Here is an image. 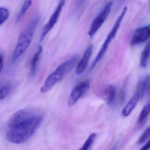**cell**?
Here are the masks:
<instances>
[{
  "label": "cell",
  "instance_id": "6da1fadb",
  "mask_svg": "<svg viewBox=\"0 0 150 150\" xmlns=\"http://www.w3.org/2000/svg\"><path fill=\"white\" fill-rule=\"evenodd\" d=\"M43 118L42 114L35 109L25 108L18 110L8 122L6 138L13 144L25 143L35 134Z\"/></svg>",
  "mask_w": 150,
  "mask_h": 150
},
{
  "label": "cell",
  "instance_id": "7a4b0ae2",
  "mask_svg": "<svg viewBox=\"0 0 150 150\" xmlns=\"http://www.w3.org/2000/svg\"><path fill=\"white\" fill-rule=\"evenodd\" d=\"M79 59V56L74 55L59 66L45 80L41 87V93H47L62 81L74 68Z\"/></svg>",
  "mask_w": 150,
  "mask_h": 150
},
{
  "label": "cell",
  "instance_id": "3957f363",
  "mask_svg": "<svg viewBox=\"0 0 150 150\" xmlns=\"http://www.w3.org/2000/svg\"><path fill=\"white\" fill-rule=\"evenodd\" d=\"M38 23V18L37 17L21 34L11 58L12 63L16 62L25 53L30 45Z\"/></svg>",
  "mask_w": 150,
  "mask_h": 150
},
{
  "label": "cell",
  "instance_id": "277c9868",
  "mask_svg": "<svg viewBox=\"0 0 150 150\" xmlns=\"http://www.w3.org/2000/svg\"><path fill=\"white\" fill-rule=\"evenodd\" d=\"M127 8L125 6L124 8L122 11L121 12L119 16L117 17L115 22L114 23L113 27L111 30L110 31L109 33L108 34L101 48L100 49V51L98 52L97 56L96 57L95 59L94 60L93 64L91 67V69H93V68L95 67L100 62L102 59L103 57V56L105 55V53L107 52L108 48L109 45L110 44L111 41L113 40V38L115 37V36L117 33V30L119 29L121 25V23L124 17L127 12Z\"/></svg>",
  "mask_w": 150,
  "mask_h": 150
},
{
  "label": "cell",
  "instance_id": "5b68a950",
  "mask_svg": "<svg viewBox=\"0 0 150 150\" xmlns=\"http://www.w3.org/2000/svg\"><path fill=\"white\" fill-rule=\"evenodd\" d=\"M112 4V1L107 2L101 11L93 21L88 31L89 37L93 38L102 26L110 13Z\"/></svg>",
  "mask_w": 150,
  "mask_h": 150
},
{
  "label": "cell",
  "instance_id": "8992f818",
  "mask_svg": "<svg viewBox=\"0 0 150 150\" xmlns=\"http://www.w3.org/2000/svg\"><path fill=\"white\" fill-rule=\"evenodd\" d=\"M90 87V81L86 80L81 81L73 88L69 96L68 105L69 107L73 106L84 94L86 93Z\"/></svg>",
  "mask_w": 150,
  "mask_h": 150
},
{
  "label": "cell",
  "instance_id": "52a82bcc",
  "mask_svg": "<svg viewBox=\"0 0 150 150\" xmlns=\"http://www.w3.org/2000/svg\"><path fill=\"white\" fill-rule=\"evenodd\" d=\"M65 1H60L56 8L54 13H52L48 21V23L45 25L41 35V41H42L47 34L51 31L57 22L59 17L61 13L63 7L65 4Z\"/></svg>",
  "mask_w": 150,
  "mask_h": 150
},
{
  "label": "cell",
  "instance_id": "ba28073f",
  "mask_svg": "<svg viewBox=\"0 0 150 150\" xmlns=\"http://www.w3.org/2000/svg\"><path fill=\"white\" fill-rule=\"evenodd\" d=\"M143 96L142 82H139L133 96L123 109L122 115L124 117L128 116L137 106L139 99Z\"/></svg>",
  "mask_w": 150,
  "mask_h": 150
},
{
  "label": "cell",
  "instance_id": "9c48e42d",
  "mask_svg": "<svg viewBox=\"0 0 150 150\" xmlns=\"http://www.w3.org/2000/svg\"><path fill=\"white\" fill-rule=\"evenodd\" d=\"M150 37V24L146 27L137 29L131 39V45H136L145 42Z\"/></svg>",
  "mask_w": 150,
  "mask_h": 150
},
{
  "label": "cell",
  "instance_id": "30bf717a",
  "mask_svg": "<svg viewBox=\"0 0 150 150\" xmlns=\"http://www.w3.org/2000/svg\"><path fill=\"white\" fill-rule=\"evenodd\" d=\"M93 46L92 44L90 45L87 47L82 58L77 65L75 71L76 75H80L86 70L93 52Z\"/></svg>",
  "mask_w": 150,
  "mask_h": 150
},
{
  "label": "cell",
  "instance_id": "8fae6325",
  "mask_svg": "<svg viewBox=\"0 0 150 150\" xmlns=\"http://www.w3.org/2000/svg\"><path fill=\"white\" fill-rule=\"evenodd\" d=\"M43 52V48L41 45L38 46L37 51L32 57L30 63V72L31 75H34L36 72L38 64Z\"/></svg>",
  "mask_w": 150,
  "mask_h": 150
},
{
  "label": "cell",
  "instance_id": "7c38bea8",
  "mask_svg": "<svg viewBox=\"0 0 150 150\" xmlns=\"http://www.w3.org/2000/svg\"><path fill=\"white\" fill-rule=\"evenodd\" d=\"M150 57V41L145 46L141 54L139 65L141 67L145 68L147 66Z\"/></svg>",
  "mask_w": 150,
  "mask_h": 150
},
{
  "label": "cell",
  "instance_id": "4fadbf2b",
  "mask_svg": "<svg viewBox=\"0 0 150 150\" xmlns=\"http://www.w3.org/2000/svg\"><path fill=\"white\" fill-rule=\"evenodd\" d=\"M106 101L108 104L112 105L114 104L116 99V89L113 86H109L105 91Z\"/></svg>",
  "mask_w": 150,
  "mask_h": 150
},
{
  "label": "cell",
  "instance_id": "5bb4252c",
  "mask_svg": "<svg viewBox=\"0 0 150 150\" xmlns=\"http://www.w3.org/2000/svg\"><path fill=\"white\" fill-rule=\"evenodd\" d=\"M150 113V100L148 101L144 106L139 114L138 118V123L139 124L143 123Z\"/></svg>",
  "mask_w": 150,
  "mask_h": 150
},
{
  "label": "cell",
  "instance_id": "9a60e30c",
  "mask_svg": "<svg viewBox=\"0 0 150 150\" xmlns=\"http://www.w3.org/2000/svg\"><path fill=\"white\" fill-rule=\"evenodd\" d=\"M32 1H24V3L21 8V10L19 12L17 17H16V22H19L21 19L23 17L24 15L26 13L28 9L29 8L30 6L32 4Z\"/></svg>",
  "mask_w": 150,
  "mask_h": 150
},
{
  "label": "cell",
  "instance_id": "2e32d148",
  "mask_svg": "<svg viewBox=\"0 0 150 150\" xmlns=\"http://www.w3.org/2000/svg\"><path fill=\"white\" fill-rule=\"evenodd\" d=\"M142 90L143 96L146 94L150 100V75L146 76L142 82Z\"/></svg>",
  "mask_w": 150,
  "mask_h": 150
},
{
  "label": "cell",
  "instance_id": "e0dca14e",
  "mask_svg": "<svg viewBox=\"0 0 150 150\" xmlns=\"http://www.w3.org/2000/svg\"><path fill=\"white\" fill-rule=\"evenodd\" d=\"M12 86L9 84H7L1 87L0 90V100H4L7 97L11 92Z\"/></svg>",
  "mask_w": 150,
  "mask_h": 150
},
{
  "label": "cell",
  "instance_id": "ac0fdd59",
  "mask_svg": "<svg viewBox=\"0 0 150 150\" xmlns=\"http://www.w3.org/2000/svg\"><path fill=\"white\" fill-rule=\"evenodd\" d=\"M96 136V133H93L91 134L88 138L82 147L80 148L79 150H88L94 141Z\"/></svg>",
  "mask_w": 150,
  "mask_h": 150
},
{
  "label": "cell",
  "instance_id": "d6986e66",
  "mask_svg": "<svg viewBox=\"0 0 150 150\" xmlns=\"http://www.w3.org/2000/svg\"><path fill=\"white\" fill-rule=\"evenodd\" d=\"M9 11L5 7L0 8V24L2 25L8 19L9 16Z\"/></svg>",
  "mask_w": 150,
  "mask_h": 150
},
{
  "label": "cell",
  "instance_id": "ffe728a7",
  "mask_svg": "<svg viewBox=\"0 0 150 150\" xmlns=\"http://www.w3.org/2000/svg\"><path fill=\"white\" fill-rule=\"evenodd\" d=\"M150 137V126L146 129L144 133L140 136L137 141V144H141L146 141Z\"/></svg>",
  "mask_w": 150,
  "mask_h": 150
},
{
  "label": "cell",
  "instance_id": "44dd1931",
  "mask_svg": "<svg viewBox=\"0 0 150 150\" xmlns=\"http://www.w3.org/2000/svg\"><path fill=\"white\" fill-rule=\"evenodd\" d=\"M150 148V139L146 144L140 150H148Z\"/></svg>",
  "mask_w": 150,
  "mask_h": 150
},
{
  "label": "cell",
  "instance_id": "7402d4cb",
  "mask_svg": "<svg viewBox=\"0 0 150 150\" xmlns=\"http://www.w3.org/2000/svg\"><path fill=\"white\" fill-rule=\"evenodd\" d=\"M0 71L1 73L2 72V69L3 68V66H4V64H3V56H2V54H1V58H0Z\"/></svg>",
  "mask_w": 150,
  "mask_h": 150
},
{
  "label": "cell",
  "instance_id": "603a6c76",
  "mask_svg": "<svg viewBox=\"0 0 150 150\" xmlns=\"http://www.w3.org/2000/svg\"><path fill=\"white\" fill-rule=\"evenodd\" d=\"M117 146V145H115L113 148H111L110 150H116V149Z\"/></svg>",
  "mask_w": 150,
  "mask_h": 150
}]
</instances>
